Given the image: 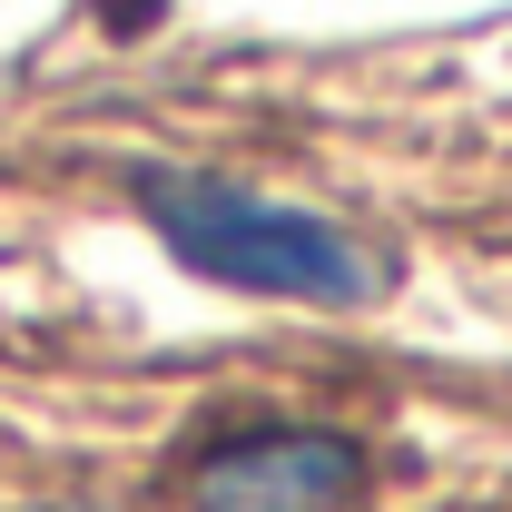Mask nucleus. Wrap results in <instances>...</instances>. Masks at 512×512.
<instances>
[{
  "instance_id": "f257e3e1",
  "label": "nucleus",
  "mask_w": 512,
  "mask_h": 512,
  "mask_svg": "<svg viewBox=\"0 0 512 512\" xmlns=\"http://www.w3.org/2000/svg\"><path fill=\"white\" fill-rule=\"evenodd\" d=\"M138 217L158 227V247L237 286V296H286V306H375L384 256H365L335 217H306L286 197H256L237 178H197V168H138L128 178Z\"/></svg>"
},
{
  "instance_id": "f03ea898",
  "label": "nucleus",
  "mask_w": 512,
  "mask_h": 512,
  "mask_svg": "<svg viewBox=\"0 0 512 512\" xmlns=\"http://www.w3.org/2000/svg\"><path fill=\"white\" fill-rule=\"evenodd\" d=\"M178 503L188 512H345L365 493V444L325 434V424H256L217 434L178 463Z\"/></svg>"
}]
</instances>
